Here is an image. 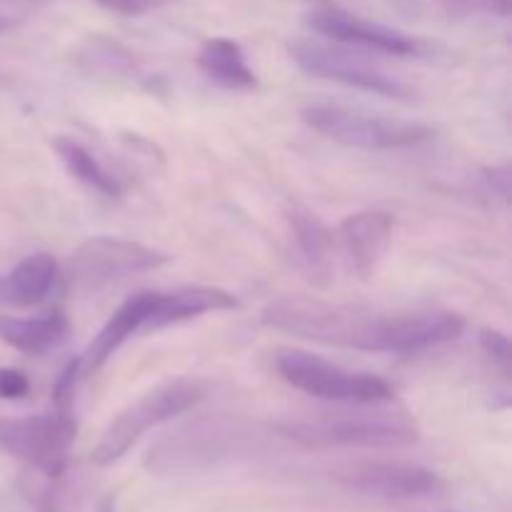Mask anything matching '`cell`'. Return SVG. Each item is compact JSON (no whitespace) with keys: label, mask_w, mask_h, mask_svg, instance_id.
<instances>
[{"label":"cell","mask_w":512,"mask_h":512,"mask_svg":"<svg viewBox=\"0 0 512 512\" xmlns=\"http://www.w3.org/2000/svg\"><path fill=\"white\" fill-rule=\"evenodd\" d=\"M278 438L238 415H203L155 440L145 453V468L155 475H188L220 465L258 458Z\"/></svg>","instance_id":"cell-2"},{"label":"cell","mask_w":512,"mask_h":512,"mask_svg":"<svg viewBox=\"0 0 512 512\" xmlns=\"http://www.w3.org/2000/svg\"><path fill=\"white\" fill-rule=\"evenodd\" d=\"M68 333V318L63 310H50L40 318H3L0 315V340L25 355H43L55 348Z\"/></svg>","instance_id":"cell-17"},{"label":"cell","mask_w":512,"mask_h":512,"mask_svg":"<svg viewBox=\"0 0 512 512\" xmlns=\"http://www.w3.org/2000/svg\"><path fill=\"white\" fill-rule=\"evenodd\" d=\"M453 13H488L510 15V0H443Z\"/></svg>","instance_id":"cell-25"},{"label":"cell","mask_w":512,"mask_h":512,"mask_svg":"<svg viewBox=\"0 0 512 512\" xmlns=\"http://www.w3.org/2000/svg\"><path fill=\"white\" fill-rule=\"evenodd\" d=\"M30 393V380L20 370L0 368V398L23 400Z\"/></svg>","instance_id":"cell-26"},{"label":"cell","mask_w":512,"mask_h":512,"mask_svg":"<svg viewBox=\"0 0 512 512\" xmlns=\"http://www.w3.org/2000/svg\"><path fill=\"white\" fill-rule=\"evenodd\" d=\"M53 148L55 153H58L60 163L65 165V170H68L75 180H80V183L88 185L95 193L105 195V198H120V195H123L120 180L115 178V175L110 173V170L105 168L83 143H78V140L73 138H65L63 135V138H55Z\"/></svg>","instance_id":"cell-19"},{"label":"cell","mask_w":512,"mask_h":512,"mask_svg":"<svg viewBox=\"0 0 512 512\" xmlns=\"http://www.w3.org/2000/svg\"><path fill=\"white\" fill-rule=\"evenodd\" d=\"M290 230H293L295 250L310 283L330 285L333 280V233L328 225L308 208H293L288 213Z\"/></svg>","instance_id":"cell-15"},{"label":"cell","mask_w":512,"mask_h":512,"mask_svg":"<svg viewBox=\"0 0 512 512\" xmlns=\"http://www.w3.org/2000/svg\"><path fill=\"white\" fill-rule=\"evenodd\" d=\"M78 63L93 73L118 75V78H135L140 73L133 53L105 35H93L78 50Z\"/></svg>","instance_id":"cell-20"},{"label":"cell","mask_w":512,"mask_h":512,"mask_svg":"<svg viewBox=\"0 0 512 512\" xmlns=\"http://www.w3.org/2000/svg\"><path fill=\"white\" fill-rule=\"evenodd\" d=\"M390 403H338L340 408L280 423L275 430L303 448H410L420 440L418 423Z\"/></svg>","instance_id":"cell-3"},{"label":"cell","mask_w":512,"mask_h":512,"mask_svg":"<svg viewBox=\"0 0 512 512\" xmlns=\"http://www.w3.org/2000/svg\"><path fill=\"white\" fill-rule=\"evenodd\" d=\"M45 0H0V33L23 25Z\"/></svg>","instance_id":"cell-23"},{"label":"cell","mask_w":512,"mask_h":512,"mask_svg":"<svg viewBox=\"0 0 512 512\" xmlns=\"http://www.w3.org/2000/svg\"><path fill=\"white\" fill-rule=\"evenodd\" d=\"M310 28L315 33L325 35L330 40H338L343 45H355V48L378 50L385 55H418L420 43L400 30L388 28V25L373 23V20L358 18L345 10H318L308 18Z\"/></svg>","instance_id":"cell-11"},{"label":"cell","mask_w":512,"mask_h":512,"mask_svg":"<svg viewBox=\"0 0 512 512\" xmlns=\"http://www.w3.org/2000/svg\"><path fill=\"white\" fill-rule=\"evenodd\" d=\"M395 218L385 210H363L340 223L338 235L350 268L363 280L373 278L393 243Z\"/></svg>","instance_id":"cell-12"},{"label":"cell","mask_w":512,"mask_h":512,"mask_svg":"<svg viewBox=\"0 0 512 512\" xmlns=\"http://www.w3.org/2000/svg\"><path fill=\"white\" fill-rule=\"evenodd\" d=\"M273 363L285 383L325 403H385L395 398L388 380L373 373H355L308 350L280 348L273 353Z\"/></svg>","instance_id":"cell-5"},{"label":"cell","mask_w":512,"mask_h":512,"mask_svg":"<svg viewBox=\"0 0 512 512\" xmlns=\"http://www.w3.org/2000/svg\"><path fill=\"white\" fill-rule=\"evenodd\" d=\"M78 425L73 413H40L28 418H0V453L20 460L48 478L68 475V453Z\"/></svg>","instance_id":"cell-6"},{"label":"cell","mask_w":512,"mask_h":512,"mask_svg":"<svg viewBox=\"0 0 512 512\" xmlns=\"http://www.w3.org/2000/svg\"><path fill=\"white\" fill-rule=\"evenodd\" d=\"M170 263V255L135 240L95 235L75 248L68 263V278L80 290H98L130 275L150 273Z\"/></svg>","instance_id":"cell-8"},{"label":"cell","mask_w":512,"mask_h":512,"mask_svg":"<svg viewBox=\"0 0 512 512\" xmlns=\"http://www.w3.org/2000/svg\"><path fill=\"white\" fill-rule=\"evenodd\" d=\"M208 380L203 378H175L158 388L148 390L143 398L135 400L133 405L118 413V418L108 425L103 438L93 448V460L100 468L118 463L148 430L188 413L198 403L208 398Z\"/></svg>","instance_id":"cell-4"},{"label":"cell","mask_w":512,"mask_h":512,"mask_svg":"<svg viewBox=\"0 0 512 512\" xmlns=\"http://www.w3.org/2000/svg\"><path fill=\"white\" fill-rule=\"evenodd\" d=\"M335 478L343 488L375 500H418L440 490L438 473L410 463H355Z\"/></svg>","instance_id":"cell-10"},{"label":"cell","mask_w":512,"mask_h":512,"mask_svg":"<svg viewBox=\"0 0 512 512\" xmlns=\"http://www.w3.org/2000/svg\"><path fill=\"white\" fill-rule=\"evenodd\" d=\"M198 68L213 83L228 90H253L258 85L253 68L245 60L243 48L230 38L205 40L198 53Z\"/></svg>","instance_id":"cell-18"},{"label":"cell","mask_w":512,"mask_h":512,"mask_svg":"<svg viewBox=\"0 0 512 512\" xmlns=\"http://www.w3.org/2000/svg\"><path fill=\"white\" fill-rule=\"evenodd\" d=\"M58 278V263L48 253H33L20 260L8 275H0V305L30 308L48 298Z\"/></svg>","instance_id":"cell-16"},{"label":"cell","mask_w":512,"mask_h":512,"mask_svg":"<svg viewBox=\"0 0 512 512\" xmlns=\"http://www.w3.org/2000/svg\"><path fill=\"white\" fill-rule=\"evenodd\" d=\"M28 503L38 512H65L70 503L68 475L63 478H48V475H28L20 485Z\"/></svg>","instance_id":"cell-21"},{"label":"cell","mask_w":512,"mask_h":512,"mask_svg":"<svg viewBox=\"0 0 512 512\" xmlns=\"http://www.w3.org/2000/svg\"><path fill=\"white\" fill-rule=\"evenodd\" d=\"M98 512H115V505H113V500H105V503L100 505V508H98Z\"/></svg>","instance_id":"cell-29"},{"label":"cell","mask_w":512,"mask_h":512,"mask_svg":"<svg viewBox=\"0 0 512 512\" xmlns=\"http://www.w3.org/2000/svg\"><path fill=\"white\" fill-rule=\"evenodd\" d=\"M303 120L325 138L350 145V148H415V145L433 138L430 125L380 118V115L358 113V110L340 108V105H310V108L303 110Z\"/></svg>","instance_id":"cell-7"},{"label":"cell","mask_w":512,"mask_h":512,"mask_svg":"<svg viewBox=\"0 0 512 512\" xmlns=\"http://www.w3.org/2000/svg\"><path fill=\"white\" fill-rule=\"evenodd\" d=\"M233 308H238L233 293L223 288H208V285H188V288H178L173 293H155L153 313H150L145 330H160L193 320L198 315Z\"/></svg>","instance_id":"cell-14"},{"label":"cell","mask_w":512,"mask_h":512,"mask_svg":"<svg viewBox=\"0 0 512 512\" xmlns=\"http://www.w3.org/2000/svg\"><path fill=\"white\" fill-rule=\"evenodd\" d=\"M485 180L490 183V188L500 195V198H508L510 195V170L508 165H500V168H488L485 170Z\"/></svg>","instance_id":"cell-28"},{"label":"cell","mask_w":512,"mask_h":512,"mask_svg":"<svg viewBox=\"0 0 512 512\" xmlns=\"http://www.w3.org/2000/svg\"><path fill=\"white\" fill-rule=\"evenodd\" d=\"M263 323L313 343L390 355H410L450 343L465 328L463 318L450 310L375 313L310 295H283L270 300L263 310Z\"/></svg>","instance_id":"cell-1"},{"label":"cell","mask_w":512,"mask_h":512,"mask_svg":"<svg viewBox=\"0 0 512 512\" xmlns=\"http://www.w3.org/2000/svg\"><path fill=\"white\" fill-rule=\"evenodd\" d=\"M98 3L120 15H145L150 10L163 8L170 0H98Z\"/></svg>","instance_id":"cell-27"},{"label":"cell","mask_w":512,"mask_h":512,"mask_svg":"<svg viewBox=\"0 0 512 512\" xmlns=\"http://www.w3.org/2000/svg\"><path fill=\"white\" fill-rule=\"evenodd\" d=\"M153 303L155 293H150V290L130 295V298L110 315L108 323L100 328V333L95 335L93 343H90L88 348H85V353L80 355V370H83V373H95L98 368H103L105 360L113 358L115 350H118L130 335L148 328Z\"/></svg>","instance_id":"cell-13"},{"label":"cell","mask_w":512,"mask_h":512,"mask_svg":"<svg viewBox=\"0 0 512 512\" xmlns=\"http://www.w3.org/2000/svg\"><path fill=\"white\" fill-rule=\"evenodd\" d=\"M480 348L485 350V355H490L493 358V363L500 365V370H503V375L508 378L510 375V340L505 338L503 333H498V330H480Z\"/></svg>","instance_id":"cell-24"},{"label":"cell","mask_w":512,"mask_h":512,"mask_svg":"<svg viewBox=\"0 0 512 512\" xmlns=\"http://www.w3.org/2000/svg\"><path fill=\"white\" fill-rule=\"evenodd\" d=\"M80 358L70 360L63 370H60L58 380L53 385V408L60 413H73V400H75V385L80 378Z\"/></svg>","instance_id":"cell-22"},{"label":"cell","mask_w":512,"mask_h":512,"mask_svg":"<svg viewBox=\"0 0 512 512\" xmlns=\"http://www.w3.org/2000/svg\"><path fill=\"white\" fill-rule=\"evenodd\" d=\"M290 58L295 60V65L300 70H305L308 75H315V78L333 80V83L365 90V93L383 95V98L413 100V90H410L408 83L390 75L388 70L373 65L370 60L353 53H345L340 48L300 40V43L290 45Z\"/></svg>","instance_id":"cell-9"}]
</instances>
